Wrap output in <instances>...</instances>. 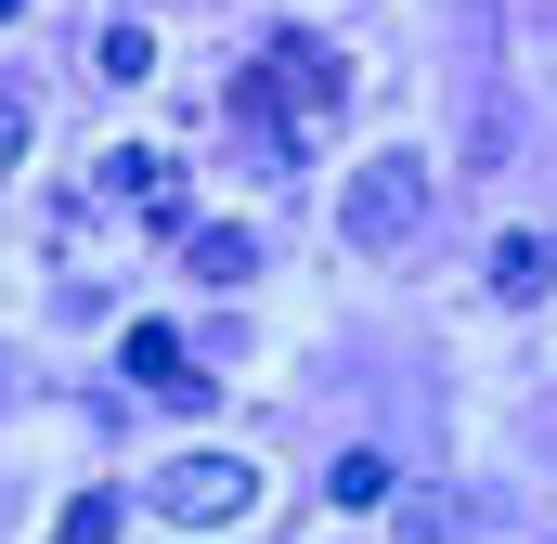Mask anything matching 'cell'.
<instances>
[{"mask_svg": "<svg viewBox=\"0 0 557 544\" xmlns=\"http://www.w3.org/2000/svg\"><path fill=\"white\" fill-rule=\"evenodd\" d=\"M337 91H350V65H337L324 39H273V52H260V78H247V118L273 131V156H298V143L337 131Z\"/></svg>", "mask_w": 557, "mask_h": 544, "instance_id": "6da1fadb", "label": "cell"}, {"mask_svg": "<svg viewBox=\"0 0 557 544\" xmlns=\"http://www.w3.org/2000/svg\"><path fill=\"white\" fill-rule=\"evenodd\" d=\"M104 78H156V26H104Z\"/></svg>", "mask_w": 557, "mask_h": 544, "instance_id": "30bf717a", "label": "cell"}, {"mask_svg": "<svg viewBox=\"0 0 557 544\" xmlns=\"http://www.w3.org/2000/svg\"><path fill=\"white\" fill-rule=\"evenodd\" d=\"M493 298H506V311L545 298V234H506V247H493Z\"/></svg>", "mask_w": 557, "mask_h": 544, "instance_id": "52a82bcc", "label": "cell"}, {"mask_svg": "<svg viewBox=\"0 0 557 544\" xmlns=\"http://www.w3.org/2000/svg\"><path fill=\"white\" fill-rule=\"evenodd\" d=\"M52 544H117V493H78V506H65V532Z\"/></svg>", "mask_w": 557, "mask_h": 544, "instance_id": "8fae6325", "label": "cell"}, {"mask_svg": "<svg viewBox=\"0 0 557 544\" xmlns=\"http://www.w3.org/2000/svg\"><path fill=\"white\" fill-rule=\"evenodd\" d=\"M324 493H337L350 519H376V506H389L403 480H389V454H337V480H324Z\"/></svg>", "mask_w": 557, "mask_h": 544, "instance_id": "9c48e42d", "label": "cell"}, {"mask_svg": "<svg viewBox=\"0 0 557 544\" xmlns=\"http://www.w3.org/2000/svg\"><path fill=\"white\" fill-rule=\"evenodd\" d=\"M13 13H26V0H0V26H13Z\"/></svg>", "mask_w": 557, "mask_h": 544, "instance_id": "4fadbf2b", "label": "cell"}, {"mask_svg": "<svg viewBox=\"0 0 557 544\" xmlns=\"http://www.w3.org/2000/svg\"><path fill=\"white\" fill-rule=\"evenodd\" d=\"M117 363H131V390H156L169 415H195V403H208V376H195V350H182L169 324H131V337H117Z\"/></svg>", "mask_w": 557, "mask_h": 544, "instance_id": "277c9868", "label": "cell"}, {"mask_svg": "<svg viewBox=\"0 0 557 544\" xmlns=\"http://www.w3.org/2000/svg\"><path fill=\"white\" fill-rule=\"evenodd\" d=\"M182 260H195V285H247V272H260V234H247V221H195Z\"/></svg>", "mask_w": 557, "mask_h": 544, "instance_id": "8992f818", "label": "cell"}, {"mask_svg": "<svg viewBox=\"0 0 557 544\" xmlns=\"http://www.w3.org/2000/svg\"><path fill=\"white\" fill-rule=\"evenodd\" d=\"M156 506H169L182 532H234V519L260 506V467H247V454H182V467L156 480Z\"/></svg>", "mask_w": 557, "mask_h": 544, "instance_id": "3957f363", "label": "cell"}, {"mask_svg": "<svg viewBox=\"0 0 557 544\" xmlns=\"http://www.w3.org/2000/svg\"><path fill=\"white\" fill-rule=\"evenodd\" d=\"M428 221V156H376V169H350V195H337V234L376 260V247H403Z\"/></svg>", "mask_w": 557, "mask_h": 544, "instance_id": "7a4b0ae2", "label": "cell"}, {"mask_svg": "<svg viewBox=\"0 0 557 544\" xmlns=\"http://www.w3.org/2000/svg\"><path fill=\"white\" fill-rule=\"evenodd\" d=\"M389 532H403V544H454L467 506H454V493H389Z\"/></svg>", "mask_w": 557, "mask_h": 544, "instance_id": "ba28073f", "label": "cell"}, {"mask_svg": "<svg viewBox=\"0 0 557 544\" xmlns=\"http://www.w3.org/2000/svg\"><path fill=\"white\" fill-rule=\"evenodd\" d=\"M104 195H131V208H156V221H182V169H169L156 143H117V156H104Z\"/></svg>", "mask_w": 557, "mask_h": 544, "instance_id": "5b68a950", "label": "cell"}, {"mask_svg": "<svg viewBox=\"0 0 557 544\" xmlns=\"http://www.w3.org/2000/svg\"><path fill=\"white\" fill-rule=\"evenodd\" d=\"M13 156H26V91H0V182H13Z\"/></svg>", "mask_w": 557, "mask_h": 544, "instance_id": "7c38bea8", "label": "cell"}]
</instances>
